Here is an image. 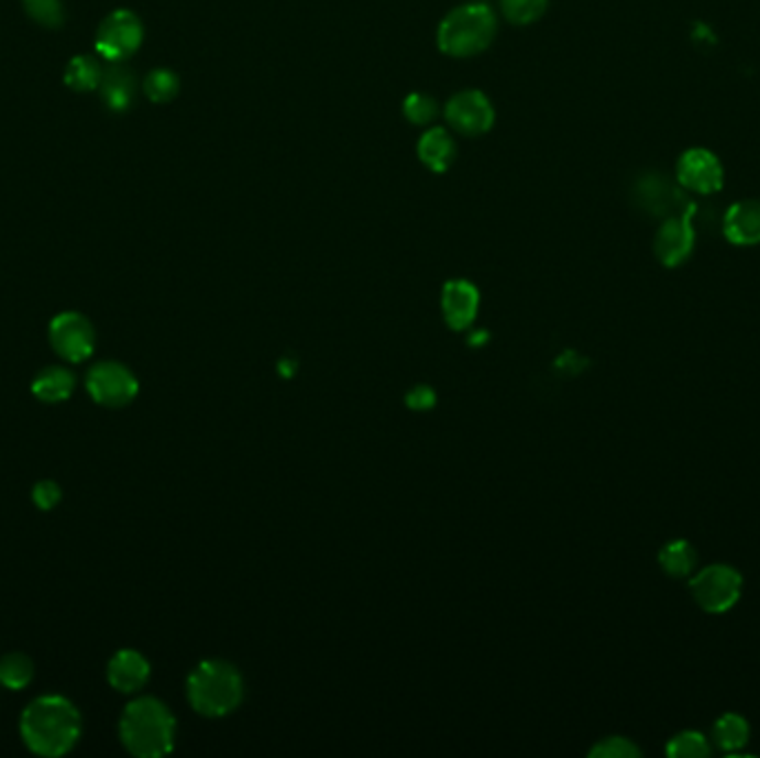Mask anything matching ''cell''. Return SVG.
<instances>
[{
	"mask_svg": "<svg viewBox=\"0 0 760 758\" xmlns=\"http://www.w3.org/2000/svg\"><path fill=\"white\" fill-rule=\"evenodd\" d=\"M82 721L76 705L60 694L34 699L21 716V736L30 751L56 758L71 751L80 738Z\"/></svg>",
	"mask_w": 760,
	"mask_h": 758,
	"instance_id": "6da1fadb",
	"label": "cell"
},
{
	"mask_svg": "<svg viewBox=\"0 0 760 758\" xmlns=\"http://www.w3.org/2000/svg\"><path fill=\"white\" fill-rule=\"evenodd\" d=\"M119 734L130 754L139 758H161L174 747L176 718L163 701L141 696L125 707Z\"/></svg>",
	"mask_w": 760,
	"mask_h": 758,
	"instance_id": "7a4b0ae2",
	"label": "cell"
},
{
	"mask_svg": "<svg viewBox=\"0 0 760 758\" xmlns=\"http://www.w3.org/2000/svg\"><path fill=\"white\" fill-rule=\"evenodd\" d=\"M187 699L202 716H225L243 701V679L225 661H205L187 679Z\"/></svg>",
	"mask_w": 760,
	"mask_h": 758,
	"instance_id": "3957f363",
	"label": "cell"
},
{
	"mask_svg": "<svg viewBox=\"0 0 760 758\" xmlns=\"http://www.w3.org/2000/svg\"><path fill=\"white\" fill-rule=\"evenodd\" d=\"M496 32L498 21L489 6L467 3L443 19L439 28V47L454 58L476 56L492 45Z\"/></svg>",
	"mask_w": 760,
	"mask_h": 758,
	"instance_id": "277c9868",
	"label": "cell"
},
{
	"mask_svg": "<svg viewBox=\"0 0 760 758\" xmlns=\"http://www.w3.org/2000/svg\"><path fill=\"white\" fill-rule=\"evenodd\" d=\"M690 590L701 609L709 614H723L738 603L742 592V576L729 565H709L690 581Z\"/></svg>",
	"mask_w": 760,
	"mask_h": 758,
	"instance_id": "5b68a950",
	"label": "cell"
},
{
	"mask_svg": "<svg viewBox=\"0 0 760 758\" xmlns=\"http://www.w3.org/2000/svg\"><path fill=\"white\" fill-rule=\"evenodd\" d=\"M143 43V23L130 10H117L96 32V52L107 63L128 61Z\"/></svg>",
	"mask_w": 760,
	"mask_h": 758,
	"instance_id": "8992f818",
	"label": "cell"
},
{
	"mask_svg": "<svg viewBox=\"0 0 760 758\" xmlns=\"http://www.w3.org/2000/svg\"><path fill=\"white\" fill-rule=\"evenodd\" d=\"M87 392L93 403L102 407H125L139 394V378L134 372L117 361H102L87 374Z\"/></svg>",
	"mask_w": 760,
	"mask_h": 758,
	"instance_id": "52a82bcc",
	"label": "cell"
},
{
	"mask_svg": "<svg viewBox=\"0 0 760 758\" xmlns=\"http://www.w3.org/2000/svg\"><path fill=\"white\" fill-rule=\"evenodd\" d=\"M49 343L60 359L82 363L93 354L96 330L91 320L80 311H60L49 322Z\"/></svg>",
	"mask_w": 760,
	"mask_h": 758,
	"instance_id": "ba28073f",
	"label": "cell"
},
{
	"mask_svg": "<svg viewBox=\"0 0 760 758\" xmlns=\"http://www.w3.org/2000/svg\"><path fill=\"white\" fill-rule=\"evenodd\" d=\"M445 117L450 125L463 136H481L494 125V105L478 89H465L452 96L445 107Z\"/></svg>",
	"mask_w": 760,
	"mask_h": 758,
	"instance_id": "9c48e42d",
	"label": "cell"
},
{
	"mask_svg": "<svg viewBox=\"0 0 760 758\" xmlns=\"http://www.w3.org/2000/svg\"><path fill=\"white\" fill-rule=\"evenodd\" d=\"M692 213H694V209L687 207L685 213L670 216V219L661 226V230L657 234L654 252L665 267H679L694 252L696 237H694V228H692Z\"/></svg>",
	"mask_w": 760,
	"mask_h": 758,
	"instance_id": "30bf717a",
	"label": "cell"
},
{
	"mask_svg": "<svg viewBox=\"0 0 760 758\" xmlns=\"http://www.w3.org/2000/svg\"><path fill=\"white\" fill-rule=\"evenodd\" d=\"M676 178L685 189L714 194L723 187V165L709 150H687L676 165Z\"/></svg>",
	"mask_w": 760,
	"mask_h": 758,
	"instance_id": "8fae6325",
	"label": "cell"
},
{
	"mask_svg": "<svg viewBox=\"0 0 760 758\" xmlns=\"http://www.w3.org/2000/svg\"><path fill=\"white\" fill-rule=\"evenodd\" d=\"M150 679L147 659L136 649H121L107 663V681L121 694L139 692Z\"/></svg>",
	"mask_w": 760,
	"mask_h": 758,
	"instance_id": "7c38bea8",
	"label": "cell"
},
{
	"mask_svg": "<svg viewBox=\"0 0 760 758\" xmlns=\"http://www.w3.org/2000/svg\"><path fill=\"white\" fill-rule=\"evenodd\" d=\"M478 289L467 281H452L443 289V314L452 330H465L478 311Z\"/></svg>",
	"mask_w": 760,
	"mask_h": 758,
	"instance_id": "4fadbf2b",
	"label": "cell"
},
{
	"mask_svg": "<svg viewBox=\"0 0 760 758\" xmlns=\"http://www.w3.org/2000/svg\"><path fill=\"white\" fill-rule=\"evenodd\" d=\"M725 237L734 245L760 243V200L734 202L725 213Z\"/></svg>",
	"mask_w": 760,
	"mask_h": 758,
	"instance_id": "5bb4252c",
	"label": "cell"
},
{
	"mask_svg": "<svg viewBox=\"0 0 760 758\" xmlns=\"http://www.w3.org/2000/svg\"><path fill=\"white\" fill-rule=\"evenodd\" d=\"M100 91H102V102L110 107L112 112H128L130 105L134 102L136 78L121 63H112L110 69L102 72Z\"/></svg>",
	"mask_w": 760,
	"mask_h": 758,
	"instance_id": "9a60e30c",
	"label": "cell"
},
{
	"mask_svg": "<svg viewBox=\"0 0 760 758\" xmlns=\"http://www.w3.org/2000/svg\"><path fill=\"white\" fill-rule=\"evenodd\" d=\"M418 158L431 172H437V174L448 172L456 158V147L448 130L433 128L425 132L422 139L418 141Z\"/></svg>",
	"mask_w": 760,
	"mask_h": 758,
	"instance_id": "2e32d148",
	"label": "cell"
},
{
	"mask_svg": "<svg viewBox=\"0 0 760 758\" xmlns=\"http://www.w3.org/2000/svg\"><path fill=\"white\" fill-rule=\"evenodd\" d=\"M74 387H76V376L63 365L43 367L32 383L34 396L43 403H63L74 394Z\"/></svg>",
	"mask_w": 760,
	"mask_h": 758,
	"instance_id": "e0dca14e",
	"label": "cell"
},
{
	"mask_svg": "<svg viewBox=\"0 0 760 758\" xmlns=\"http://www.w3.org/2000/svg\"><path fill=\"white\" fill-rule=\"evenodd\" d=\"M34 661L23 652L0 657V685L8 690H25L34 681Z\"/></svg>",
	"mask_w": 760,
	"mask_h": 758,
	"instance_id": "ac0fdd59",
	"label": "cell"
},
{
	"mask_svg": "<svg viewBox=\"0 0 760 758\" xmlns=\"http://www.w3.org/2000/svg\"><path fill=\"white\" fill-rule=\"evenodd\" d=\"M714 743L725 749V751H736L740 749L747 740H749V725L740 714H723L716 723H714Z\"/></svg>",
	"mask_w": 760,
	"mask_h": 758,
	"instance_id": "d6986e66",
	"label": "cell"
},
{
	"mask_svg": "<svg viewBox=\"0 0 760 758\" xmlns=\"http://www.w3.org/2000/svg\"><path fill=\"white\" fill-rule=\"evenodd\" d=\"M659 561L665 574L674 579H683L692 574V570L696 568V550L687 543V540H672V543H668L661 550Z\"/></svg>",
	"mask_w": 760,
	"mask_h": 758,
	"instance_id": "ffe728a7",
	"label": "cell"
},
{
	"mask_svg": "<svg viewBox=\"0 0 760 758\" xmlns=\"http://www.w3.org/2000/svg\"><path fill=\"white\" fill-rule=\"evenodd\" d=\"M102 69L91 56H76L65 69V83L74 91H93L100 87Z\"/></svg>",
	"mask_w": 760,
	"mask_h": 758,
	"instance_id": "44dd1931",
	"label": "cell"
},
{
	"mask_svg": "<svg viewBox=\"0 0 760 758\" xmlns=\"http://www.w3.org/2000/svg\"><path fill=\"white\" fill-rule=\"evenodd\" d=\"M550 0H500L505 19L511 25H531L546 14Z\"/></svg>",
	"mask_w": 760,
	"mask_h": 758,
	"instance_id": "7402d4cb",
	"label": "cell"
},
{
	"mask_svg": "<svg viewBox=\"0 0 760 758\" xmlns=\"http://www.w3.org/2000/svg\"><path fill=\"white\" fill-rule=\"evenodd\" d=\"M143 89H145V96L152 100V102H169L178 89H180V80L174 72L169 69H154L150 72V76L143 80Z\"/></svg>",
	"mask_w": 760,
	"mask_h": 758,
	"instance_id": "603a6c76",
	"label": "cell"
},
{
	"mask_svg": "<svg viewBox=\"0 0 760 758\" xmlns=\"http://www.w3.org/2000/svg\"><path fill=\"white\" fill-rule=\"evenodd\" d=\"M403 114L414 125H429L439 114V105L431 96L414 91L403 102Z\"/></svg>",
	"mask_w": 760,
	"mask_h": 758,
	"instance_id": "cb8c5ba5",
	"label": "cell"
},
{
	"mask_svg": "<svg viewBox=\"0 0 760 758\" xmlns=\"http://www.w3.org/2000/svg\"><path fill=\"white\" fill-rule=\"evenodd\" d=\"M27 17L49 30H56L65 21V10L60 0H23Z\"/></svg>",
	"mask_w": 760,
	"mask_h": 758,
	"instance_id": "d4e9b609",
	"label": "cell"
},
{
	"mask_svg": "<svg viewBox=\"0 0 760 758\" xmlns=\"http://www.w3.org/2000/svg\"><path fill=\"white\" fill-rule=\"evenodd\" d=\"M668 754L676 758H703L709 756V743L701 732H681L670 740Z\"/></svg>",
	"mask_w": 760,
	"mask_h": 758,
	"instance_id": "484cf974",
	"label": "cell"
},
{
	"mask_svg": "<svg viewBox=\"0 0 760 758\" xmlns=\"http://www.w3.org/2000/svg\"><path fill=\"white\" fill-rule=\"evenodd\" d=\"M638 754H640V749L623 736L605 738L592 749V756H601V758H629V756H638Z\"/></svg>",
	"mask_w": 760,
	"mask_h": 758,
	"instance_id": "4316f807",
	"label": "cell"
},
{
	"mask_svg": "<svg viewBox=\"0 0 760 758\" xmlns=\"http://www.w3.org/2000/svg\"><path fill=\"white\" fill-rule=\"evenodd\" d=\"M32 498H34V503H36L38 509L49 512V509H54V507L60 503L63 490H60V485H58L56 481H41V483L34 485Z\"/></svg>",
	"mask_w": 760,
	"mask_h": 758,
	"instance_id": "83f0119b",
	"label": "cell"
},
{
	"mask_svg": "<svg viewBox=\"0 0 760 758\" xmlns=\"http://www.w3.org/2000/svg\"><path fill=\"white\" fill-rule=\"evenodd\" d=\"M409 407H416V409H425V407H431L433 403V392L427 389V387H416L409 398H407Z\"/></svg>",
	"mask_w": 760,
	"mask_h": 758,
	"instance_id": "f1b7e54d",
	"label": "cell"
}]
</instances>
